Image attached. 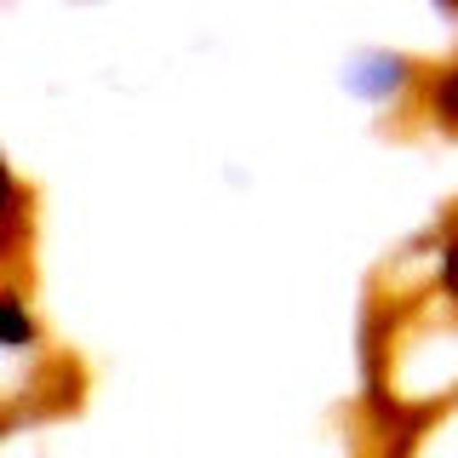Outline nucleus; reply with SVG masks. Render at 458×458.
Segmentation results:
<instances>
[{"mask_svg": "<svg viewBox=\"0 0 458 458\" xmlns=\"http://www.w3.org/2000/svg\"><path fill=\"white\" fill-rule=\"evenodd\" d=\"M436 114H441L447 126H458V64L436 81Z\"/></svg>", "mask_w": 458, "mask_h": 458, "instance_id": "nucleus-1", "label": "nucleus"}, {"mask_svg": "<svg viewBox=\"0 0 458 458\" xmlns=\"http://www.w3.org/2000/svg\"><path fill=\"white\" fill-rule=\"evenodd\" d=\"M12 195V172H6V161H0V200Z\"/></svg>", "mask_w": 458, "mask_h": 458, "instance_id": "nucleus-2", "label": "nucleus"}]
</instances>
